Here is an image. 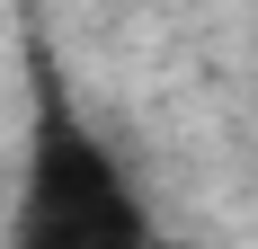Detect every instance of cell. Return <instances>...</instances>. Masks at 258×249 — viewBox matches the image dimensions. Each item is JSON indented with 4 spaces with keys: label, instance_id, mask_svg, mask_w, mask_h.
Listing matches in <instances>:
<instances>
[{
    "label": "cell",
    "instance_id": "obj_1",
    "mask_svg": "<svg viewBox=\"0 0 258 249\" xmlns=\"http://www.w3.org/2000/svg\"><path fill=\"white\" fill-rule=\"evenodd\" d=\"M0 249H152V214L134 196L125 160L80 116L53 107L27 143V187Z\"/></svg>",
    "mask_w": 258,
    "mask_h": 249
}]
</instances>
